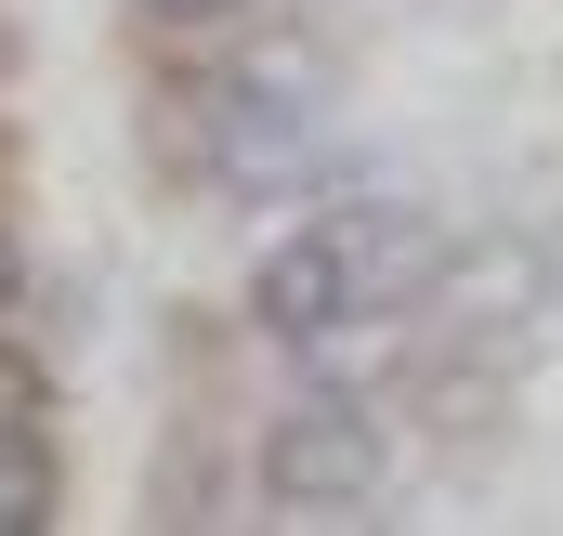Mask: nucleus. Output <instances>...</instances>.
I'll return each instance as SVG.
<instances>
[{
    "instance_id": "1",
    "label": "nucleus",
    "mask_w": 563,
    "mask_h": 536,
    "mask_svg": "<svg viewBox=\"0 0 563 536\" xmlns=\"http://www.w3.org/2000/svg\"><path fill=\"white\" fill-rule=\"evenodd\" d=\"M263 498H276L288 524H354V511L380 498V432H367V405H288L276 432H263Z\"/></svg>"
},
{
    "instance_id": "2",
    "label": "nucleus",
    "mask_w": 563,
    "mask_h": 536,
    "mask_svg": "<svg viewBox=\"0 0 563 536\" xmlns=\"http://www.w3.org/2000/svg\"><path fill=\"white\" fill-rule=\"evenodd\" d=\"M354 301H367V249H354V223H314V236L263 249V275H250V314H263L276 340H314V327L354 314Z\"/></svg>"
},
{
    "instance_id": "3",
    "label": "nucleus",
    "mask_w": 563,
    "mask_h": 536,
    "mask_svg": "<svg viewBox=\"0 0 563 536\" xmlns=\"http://www.w3.org/2000/svg\"><path fill=\"white\" fill-rule=\"evenodd\" d=\"M53 524V458H40V432H13L0 445V536H40Z\"/></svg>"
},
{
    "instance_id": "4",
    "label": "nucleus",
    "mask_w": 563,
    "mask_h": 536,
    "mask_svg": "<svg viewBox=\"0 0 563 536\" xmlns=\"http://www.w3.org/2000/svg\"><path fill=\"white\" fill-rule=\"evenodd\" d=\"M13 432H40V367L0 340V445H13Z\"/></svg>"
},
{
    "instance_id": "5",
    "label": "nucleus",
    "mask_w": 563,
    "mask_h": 536,
    "mask_svg": "<svg viewBox=\"0 0 563 536\" xmlns=\"http://www.w3.org/2000/svg\"><path fill=\"white\" fill-rule=\"evenodd\" d=\"M144 13H157V26H197V13H223V0H144Z\"/></svg>"
},
{
    "instance_id": "6",
    "label": "nucleus",
    "mask_w": 563,
    "mask_h": 536,
    "mask_svg": "<svg viewBox=\"0 0 563 536\" xmlns=\"http://www.w3.org/2000/svg\"><path fill=\"white\" fill-rule=\"evenodd\" d=\"M13 288H26V275H13V236H0V301H13Z\"/></svg>"
}]
</instances>
